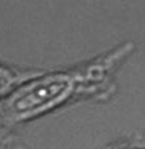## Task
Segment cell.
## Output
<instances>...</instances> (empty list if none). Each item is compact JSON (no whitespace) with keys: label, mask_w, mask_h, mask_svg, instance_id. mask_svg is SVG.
<instances>
[{"label":"cell","mask_w":145,"mask_h":149,"mask_svg":"<svg viewBox=\"0 0 145 149\" xmlns=\"http://www.w3.org/2000/svg\"><path fill=\"white\" fill-rule=\"evenodd\" d=\"M43 69L36 68H22L17 65L7 64L0 61V99L12 92L22 83L35 77L41 73Z\"/></svg>","instance_id":"7a4b0ae2"},{"label":"cell","mask_w":145,"mask_h":149,"mask_svg":"<svg viewBox=\"0 0 145 149\" xmlns=\"http://www.w3.org/2000/svg\"><path fill=\"white\" fill-rule=\"evenodd\" d=\"M136 49L124 41L93 59L43 71L0 99V127L7 130L84 101L107 102L117 92V73Z\"/></svg>","instance_id":"6da1fadb"},{"label":"cell","mask_w":145,"mask_h":149,"mask_svg":"<svg viewBox=\"0 0 145 149\" xmlns=\"http://www.w3.org/2000/svg\"><path fill=\"white\" fill-rule=\"evenodd\" d=\"M15 145H19V143L11 134V130H7L0 127V146H15Z\"/></svg>","instance_id":"3957f363"}]
</instances>
